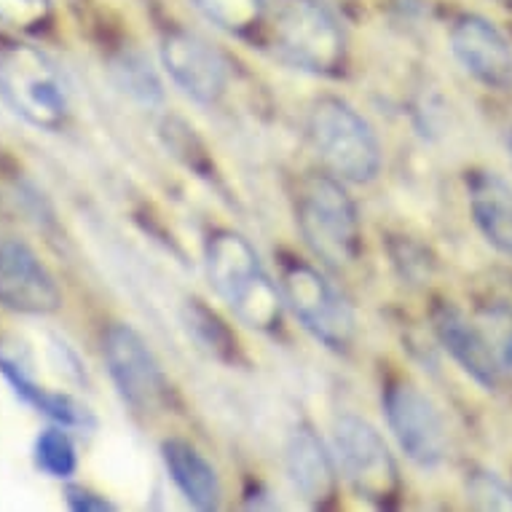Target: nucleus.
<instances>
[{
	"instance_id": "1",
	"label": "nucleus",
	"mask_w": 512,
	"mask_h": 512,
	"mask_svg": "<svg viewBox=\"0 0 512 512\" xmlns=\"http://www.w3.org/2000/svg\"><path fill=\"white\" fill-rule=\"evenodd\" d=\"M204 263L215 293L247 328L274 333L282 325V290L266 274L258 252L242 234L231 228L212 231L204 244Z\"/></svg>"
},
{
	"instance_id": "2",
	"label": "nucleus",
	"mask_w": 512,
	"mask_h": 512,
	"mask_svg": "<svg viewBox=\"0 0 512 512\" xmlns=\"http://www.w3.org/2000/svg\"><path fill=\"white\" fill-rule=\"evenodd\" d=\"M295 223L311 255L328 269H349L360 258V212L341 177H303L295 194Z\"/></svg>"
},
{
	"instance_id": "3",
	"label": "nucleus",
	"mask_w": 512,
	"mask_h": 512,
	"mask_svg": "<svg viewBox=\"0 0 512 512\" xmlns=\"http://www.w3.org/2000/svg\"><path fill=\"white\" fill-rule=\"evenodd\" d=\"M0 100L43 132H57L70 116V92L57 62L33 43H0Z\"/></svg>"
},
{
	"instance_id": "4",
	"label": "nucleus",
	"mask_w": 512,
	"mask_h": 512,
	"mask_svg": "<svg viewBox=\"0 0 512 512\" xmlns=\"http://www.w3.org/2000/svg\"><path fill=\"white\" fill-rule=\"evenodd\" d=\"M269 38L282 62L314 76H338L346 65V38L338 19L319 0H277Z\"/></svg>"
},
{
	"instance_id": "5",
	"label": "nucleus",
	"mask_w": 512,
	"mask_h": 512,
	"mask_svg": "<svg viewBox=\"0 0 512 512\" xmlns=\"http://www.w3.org/2000/svg\"><path fill=\"white\" fill-rule=\"evenodd\" d=\"M306 132L322 164L344 183H370L381 172V143L368 118L346 100L319 97L309 110Z\"/></svg>"
},
{
	"instance_id": "6",
	"label": "nucleus",
	"mask_w": 512,
	"mask_h": 512,
	"mask_svg": "<svg viewBox=\"0 0 512 512\" xmlns=\"http://www.w3.org/2000/svg\"><path fill=\"white\" fill-rule=\"evenodd\" d=\"M341 475L360 499L373 507H392L400 496V470L387 440L370 421L346 413L333 427Z\"/></svg>"
},
{
	"instance_id": "7",
	"label": "nucleus",
	"mask_w": 512,
	"mask_h": 512,
	"mask_svg": "<svg viewBox=\"0 0 512 512\" xmlns=\"http://www.w3.org/2000/svg\"><path fill=\"white\" fill-rule=\"evenodd\" d=\"M279 290L306 333H311L330 352H349L357 336L352 309L314 266L303 261L285 263Z\"/></svg>"
},
{
	"instance_id": "8",
	"label": "nucleus",
	"mask_w": 512,
	"mask_h": 512,
	"mask_svg": "<svg viewBox=\"0 0 512 512\" xmlns=\"http://www.w3.org/2000/svg\"><path fill=\"white\" fill-rule=\"evenodd\" d=\"M102 360L118 397L135 413H161L169 403V381L135 328L113 322L102 333Z\"/></svg>"
},
{
	"instance_id": "9",
	"label": "nucleus",
	"mask_w": 512,
	"mask_h": 512,
	"mask_svg": "<svg viewBox=\"0 0 512 512\" xmlns=\"http://www.w3.org/2000/svg\"><path fill=\"white\" fill-rule=\"evenodd\" d=\"M384 413L400 451L421 470L440 467L448 451L445 424L435 403L408 381H392L384 392Z\"/></svg>"
},
{
	"instance_id": "10",
	"label": "nucleus",
	"mask_w": 512,
	"mask_h": 512,
	"mask_svg": "<svg viewBox=\"0 0 512 512\" xmlns=\"http://www.w3.org/2000/svg\"><path fill=\"white\" fill-rule=\"evenodd\" d=\"M161 65L185 97L218 105L228 89V65L202 35L175 27L161 38Z\"/></svg>"
},
{
	"instance_id": "11",
	"label": "nucleus",
	"mask_w": 512,
	"mask_h": 512,
	"mask_svg": "<svg viewBox=\"0 0 512 512\" xmlns=\"http://www.w3.org/2000/svg\"><path fill=\"white\" fill-rule=\"evenodd\" d=\"M0 306L27 317H46L62 306L57 279L19 239L0 242Z\"/></svg>"
},
{
	"instance_id": "12",
	"label": "nucleus",
	"mask_w": 512,
	"mask_h": 512,
	"mask_svg": "<svg viewBox=\"0 0 512 512\" xmlns=\"http://www.w3.org/2000/svg\"><path fill=\"white\" fill-rule=\"evenodd\" d=\"M0 373L17 392V397H22L27 405H33L46 419L57 421L59 427L84 429V432L94 427L92 411L81 400L68 392H54L38 381L33 354L27 344L17 338L0 336Z\"/></svg>"
},
{
	"instance_id": "13",
	"label": "nucleus",
	"mask_w": 512,
	"mask_h": 512,
	"mask_svg": "<svg viewBox=\"0 0 512 512\" xmlns=\"http://www.w3.org/2000/svg\"><path fill=\"white\" fill-rule=\"evenodd\" d=\"M451 51L478 84L494 92L512 86V46L502 30L478 14H462L451 27Z\"/></svg>"
},
{
	"instance_id": "14",
	"label": "nucleus",
	"mask_w": 512,
	"mask_h": 512,
	"mask_svg": "<svg viewBox=\"0 0 512 512\" xmlns=\"http://www.w3.org/2000/svg\"><path fill=\"white\" fill-rule=\"evenodd\" d=\"M432 330L445 352L454 357L459 368L478 381L480 387L494 392L502 384V370L496 360V349L491 346L483 330L451 301H440L432 309Z\"/></svg>"
},
{
	"instance_id": "15",
	"label": "nucleus",
	"mask_w": 512,
	"mask_h": 512,
	"mask_svg": "<svg viewBox=\"0 0 512 512\" xmlns=\"http://www.w3.org/2000/svg\"><path fill=\"white\" fill-rule=\"evenodd\" d=\"M287 478L303 502L311 507H330L338 494V470L325 443L309 424H298L285 445Z\"/></svg>"
},
{
	"instance_id": "16",
	"label": "nucleus",
	"mask_w": 512,
	"mask_h": 512,
	"mask_svg": "<svg viewBox=\"0 0 512 512\" xmlns=\"http://www.w3.org/2000/svg\"><path fill=\"white\" fill-rule=\"evenodd\" d=\"M467 202L483 239L512 255V185L491 169H475L467 177Z\"/></svg>"
},
{
	"instance_id": "17",
	"label": "nucleus",
	"mask_w": 512,
	"mask_h": 512,
	"mask_svg": "<svg viewBox=\"0 0 512 512\" xmlns=\"http://www.w3.org/2000/svg\"><path fill=\"white\" fill-rule=\"evenodd\" d=\"M161 459H164V467H167L177 491L185 496V502L204 512L218 510L223 502V486H220L215 467L207 462V456L196 445L180 440V437L164 440Z\"/></svg>"
},
{
	"instance_id": "18",
	"label": "nucleus",
	"mask_w": 512,
	"mask_h": 512,
	"mask_svg": "<svg viewBox=\"0 0 512 512\" xmlns=\"http://www.w3.org/2000/svg\"><path fill=\"white\" fill-rule=\"evenodd\" d=\"M183 328L185 333H188V338L196 344V349H202L207 357L234 365L236 354H239L236 336L228 330L226 322H223L207 303L185 301Z\"/></svg>"
},
{
	"instance_id": "19",
	"label": "nucleus",
	"mask_w": 512,
	"mask_h": 512,
	"mask_svg": "<svg viewBox=\"0 0 512 512\" xmlns=\"http://www.w3.org/2000/svg\"><path fill=\"white\" fill-rule=\"evenodd\" d=\"M196 11L223 33L252 38L269 17L266 0H191Z\"/></svg>"
},
{
	"instance_id": "20",
	"label": "nucleus",
	"mask_w": 512,
	"mask_h": 512,
	"mask_svg": "<svg viewBox=\"0 0 512 512\" xmlns=\"http://www.w3.org/2000/svg\"><path fill=\"white\" fill-rule=\"evenodd\" d=\"M113 76H116V84L145 108H153V105L164 102V89H161L159 76H156V70L151 68V62L143 54H137V51L121 54L113 62Z\"/></svg>"
},
{
	"instance_id": "21",
	"label": "nucleus",
	"mask_w": 512,
	"mask_h": 512,
	"mask_svg": "<svg viewBox=\"0 0 512 512\" xmlns=\"http://www.w3.org/2000/svg\"><path fill=\"white\" fill-rule=\"evenodd\" d=\"M35 464H38V470L46 472L49 478L70 480L76 475V443L70 440L65 427H49L38 435V440H35Z\"/></svg>"
},
{
	"instance_id": "22",
	"label": "nucleus",
	"mask_w": 512,
	"mask_h": 512,
	"mask_svg": "<svg viewBox=\"0 0 512 512\" xmlns=\"http://www.w3.org/2000/svg\"><path fill=\"white\" fill-rule=\"evenodd\" d=\"M54 17L51 0H0V25L19 33H41Z\"/></svg>"
},
{
	"instance_id": "23",
	"label": "nucleus",
	"mask_w": 512,
	"mask_h": 512,
	"mask_svg": "<svg viewBox=\"0 0 512 512\" xmlns=\"http://www.w3.org/2000/svg\"><path fill=\"white\" fill-rule=\"evenodd\" d=\"M467 499L480 510H512V486L496 472L478 470L467 478Z\"/></svg>"
},
{
	"instance_id": "24",
	"label": "nucleus",
	"mask_w": 512,
	"mask_h": 512,
	"mask_svg": "<svg viewBox=\"0 0 512 512\" xmlns=\"http://www.w3.org/2000/svg\"><path fill=\"white\" fill-rule=\"evenodd\" d=\"M65 502L73 512H108V510H116V504L105 499L102 494L97 491H89L84 486H65Z\"/></svg>"
},
{
	"instance_id": "25",
	"label": "nucleus",
	"mask_w": 512,
	"mask_h": 512,
	"mask_svg": "<svg viewBox=\"0 0 512 512\" xmlns=\"http://www.w3.org/2000/svg\"><path fill=\"white\" fill-rule=\"evenodd\" d=\"M416 250H419V247L413 242H408V239H400L397 247H392V263L400 269V274H403L405 279H419L424 277V274H429V263L424 261V258L413 261V258H416L413 252Z\"/></svg>"
},
{
	"instance_id": "26",
	"label": "nucleus",
	"mask_w": 512,
	"mask_h": 512,
	"mask_svg": "<svg viewBox=\"0 0 512 512\" xmlns=\"http://www.w3.org/2000/svg\"><path fill=\"white\" fill-rule=\"evenodd\" d=\"M507 322V330L499 338V346H496V360H499V370L507 381H512V317H499Z\"/></svg>"
},
{
	"instance_id": "27",
	"label": "nucleus",
	"mask_w": 512,
	"mask_h": 512,
	"mask_svg": "<svg viewBox=\"0 0 512 512\" xmlns=\"http://www.w3.org/2000/svg\"><path fill=\"white\" fill-rule=\"evenodd\" d=\"M496 6H502V9H512V0H494Z\"/></svg>"
},
{
	"instance_id": "28",
	"label": "nucleus",
	"mask_w": 512,
	"mask_h": 512,
	"mask_svg": "<svg viewBox=\"0 0 512 512\" xmlns=\"http://www.w3.org/2000/svg\"><path fill=\"white\" fill-rule=\"evenodd\" d=\"M507 153H510V161H512V126H510V135H507Z\"/></svg>"
}]
</instances>
